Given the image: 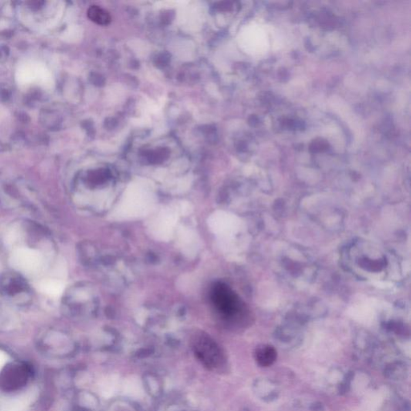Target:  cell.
Returning <instances> with one entry per match:
<instances>
[{"mask_svg":"<svg viewBox=\"0 0 411 411\" xmlns=\"http://www.w3.org/2000/svg\"><path fill=\"white\" fill-rule=\"evenodd\" d=\"M210 297L218 312L227 319L236 318L243 311V304L238 295L227 284L223 283L214 284Z\"/></svg>","mask_w":411,"mask_h":411,"instance_id":"1","label":"cell"},{"mask_svg":"<svg viewBox=\"0 0 411 411\" xmlns=\"http://www.w3.org/2000/svg\"><path fill=\"white\" fill-rule=\"evenodd\" d=\"M194 348L198 358L210 369H217L225 364V358L221 349L207 336L196 338Z\"/></svg>","mask_w":411,"mask_h":411,"instance_id":"2","label":"cell"},{"mask_svg":"<svg viewBox=\"0 0 411 411\" xmlns=\"http://www.w3.org/2000/svg\"><path fill=\"white\" fill-rule=\"evenodd\" d=\"M256 360L260 366L267 367L276 362L277 357V350L271 345H264L259 347L256 351Z\"/></svg>","mask_w":411,"mask_h":411,"instance_id":"3","label":"cell"},{"mask_svg":"<svg viewBox=\"0 0 411 411\" xmlns=\"http://www.w3.org/2000/svg\"><path fill=\"white\" fill-rule=\"evenodd\" d=\"M26 284L24 282V280L19 277L15 276H10L6 277L2 280L1 283V288L4 290V292L8 295L15 296L18 293V291H24L26 289Z\"/></svg>","mask_w":411,"mask_h":411,"instance_id":"4","label":"cell"},{"mask_svg":"<svg viewBox=\"0 0 411 411\" xmlns=\"http://www.w3.org/2000/svg\"><path fill=\"white\" fill-rule=\"evenodd\" d=\"M87 14L91 21L100 25H107L110 23L111 16L109 12L98 6L90 7Z\"/></svg>","mask_w":411,"mask_h":411,"instance_id":"5","label":"cell"}]
</instances>
